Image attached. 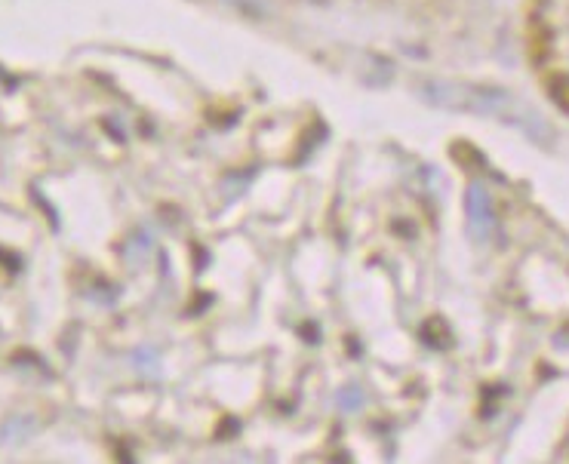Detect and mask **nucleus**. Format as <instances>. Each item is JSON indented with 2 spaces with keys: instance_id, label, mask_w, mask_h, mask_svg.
<instances>
[{
  "instance_id": "obj_1",
  "label": "nucleus",
  "mask_w": 569,
  "mask_h": 464,
  "mask_svg": "<svg viewBox=\"0 0 569 464\" xmlns=\"http://www.w3.org/2000/svg\"><path fill=\"white\" fill-rule=\"evenodd\" d=\"M471 216H474V222H480V231H490V228H493L490 203H486V197H483L480 188L471 191Z\"/></svg>"
}]
</instances>
